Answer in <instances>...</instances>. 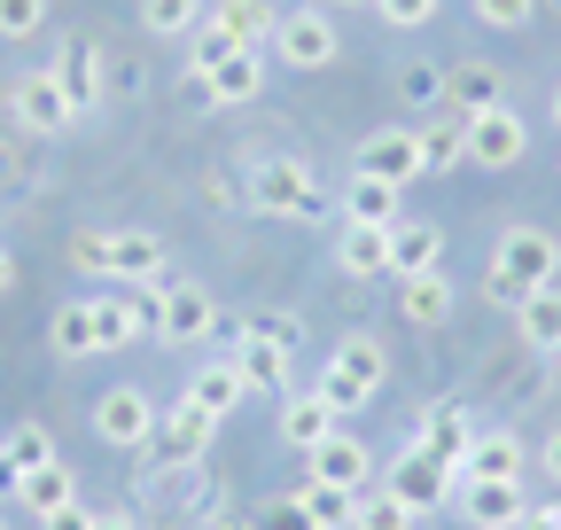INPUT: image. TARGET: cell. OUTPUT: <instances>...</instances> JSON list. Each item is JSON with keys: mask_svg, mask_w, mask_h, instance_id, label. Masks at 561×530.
<instances>
[{"mask_svg": "<svg viewBox=\"0 0 561 530\" xmlns=\"http://www.w3.org/2000/svg\"><path fill=\"white\" fill-rule=\"evenodd\" d=\"M157 398H149V382H110L102 398H94V437L110 445V452H140V445H157Z\"/></svg>", "mask_w": 561, "mask_h": 530, "instance_id": "cell-5", "label": "cell"}, {"mask_svg": "<svg viewBox=\"0 0 561 530\" xmlns=\"http://www.w3.org/2000/svg\"><path fill=\"white\" fill-rule=\"evenodd\" d=\"M0 460H9V469H16V484L39 469V460H55V437L39 429V422H16L9 437H0Z\"/></svg>", "mask_w": 561, "mask_h": 530, "instance_id": "cell-35", "label": "cell"}, {"mask_svg": "<svg viewBox=\"0 0 561 530\" xmlns=\"http://www.w3.org/2000/svg\"><path fill=\"white\" fill-rule=\"evenodd\" d=\"M47 71H55V87H62V102H70V117H87L94 102H102V55L87 47V39H70L55 62H47Z\"/></svg>", "mask_w": 561, "mask_h": 530, "instance_id": "cell-19", "label": "cell"}, {"mask_svg": "<svg viewBox=\"0 0 561 530\" xmlns=\"http://www.w3.org/2000/svg\"><path fill=\"white\" fill-rule=\"evenodd\" d=\"M398 94H405V110H430V102H445V71H437V62H405Z\"/></svg>", "mask_w": 561, "mask_h": 530, "instance_id": "cell-37", "label": "cell"}, {"mask_svg": "<svg viewBox=\"0 0 561 530\" xmlns=\"http://www.w3.org/2000/svg\"><path fill=\"white\" fill-rule=\"evenodd\" d=\"M210 0H140V32H157V39H187L203 24Z\"/></svg>", "mask_w": 561, "mask_h": 530, "instance_id": "cell-34", "label": "cell"}, {"mask_svg": "<svg viewBox=\"0 0 561 530\" xmlns=\"http://www.w3.org/2000/svg\"><path fill=\"white\" fill-rule=\"evenodd\" d=\"M530 157V125L500 102V110H483V117H468V164L476 172H515Z\"/></svg>", "mask_w": 561, "mask_h": 530, "instance_id": "cell-7", "label": "cell"}, {"mask_svg": "<svg viewBox=\"0 0 561 530\" xmlns=\"http://www.w3.org/2000/svg\"><path fill=\"white\" fill-rule=\"evenodd\" d=\"M351 172H367V180H382V187H413L421 180V141H413V132L405 125H382V132H367V141H359V164H351Z\"/></svg>", "mask_w": 561, "mask_h": 530, "instance_id": "cell-11", "label": "cell"}, {"mask_svg": "<svg viewBox=\"0 0 561 530\" xmlns=\"http://www.w3.org/2000/svg\"><path fill=\"white\" fill-rule=\"evenodd\" d=\"M9 110H16V125L32 132V141H55V132L79 125V117H70V102H62V87H55V71H24V79L9 87Z\"/></svg>", "mask_w": 561, "mask_h": 530, "instance_id": "cell-10", "label": "cell"}, {"mask_svg": "<svg viewBox=\"0 0 561 530\" xmlns=\"http://www.w3.org/2000/svg\"><path fill=\"white\" fill-rule=\"evenodd\" d=\"M453 304H460V297H453V281H445V265H430V274H398V320L421 327V336L445 327Z\"/></svg>", "mask_w": 561, "mask_h": 530, "instance_id": "cell-13", "label": "cell"}, {"mask_svg": "<svg viewBox=\"0 0 561 530\" xmlns=\"http://www.w3.org/2000/svg\"><path fill=\"white\" fill-rule=\"evenodd\" d=\"M70 499H79V476H70L62 460H39V469L16 484V507H24V515H55V507H70Z\"/></svg>", "mask_w": 561, "mask_h": 530, "instance_id": "cell-30", "label": "cell"}, {"mask_svg": "<svg viewBox=\"0 0 561 530\" xmlns=\"http://www.w3.org/2000/svg\"><path fill=\"white\" fill-rule=\"evenodd\" d=\"M305 460H312V484H335V492H351V499L375 484V452H367L359 437H343V429H335L320 452H305Z\"/></svg>", "mask_w": 561, "mask_h": 530, "instance_id": "cell-15", "label": "cell"}, {"mask_svg": "<svg viewBox=\"0 0 561 530\" xmlns=\"http://www.w3.org/2000/svg\"><path fill=\"white\" fill-rule=\"evenodd\" d=\"M453 507L468 515V530H515L530 515L523 484H491V476H453Z\"/></svg>", "mask_w": 561, "mask_h": 530, "instance_id": "cell-9", "label": "cell"}, {"mask_svg": "<svg viewBox=\"0 0 561 530\" xmlns=\"http://www.w3.org/2000/svg\"><path fill=\"white\" fill-rule=\"evenodd\" d=\"M265 55L280 62V71H328V62L343 55V32H335V9H280L273 16V39H265Z\"/></svg>", "mask_w": 561, "mask_h": 530, "instance_id": "cell-4", "label": "cell"}, {"mask_svg": "<svg viewBox=\"0 0 561 530\" xmlns=\"http://www.w3.org/2000/svg\"><path fill=\"white\" fill-rule=\"evenodd\" d=\"M445 102L460 110V125L468 117H483V110H500L507 102V71H500V62H453V71H445Z\"/></svg>", "mask_w": 561, "mask_h": 530, "instance_id": "cell-17", "label": "cell"}, {"mask_svg": "<svg viewBox=\"0 0 561 530\" xmlns=\"http://www.w3.org/2000/svg\"><path fill=\"white\" fill-rule=\"evenodd\" d=\"M0 530H9V515H0Z\"/></svg>", "mask_w": 561, "mask_h": 530, "instance_id": "cell-51", "label": "cell"}, {"mask_svg": "<svg viewBox=\"0 0 561 530\" xmlns=\"http://www.w3.org/2000/svg\"><path fill=\"white\" fill-rule=\"evenodd\" d=\"M390 492H398V499H413L421 515H430L437 499H453V469H437L430 452H413V445H405V460L390 469Z\"/></svg>", "mask_w": 561, "mask_h": 530, "instance_id": "cell-25", "label": "cell"}, {"mask_svg": "<svg viewBox=\"0 0 561 530\" xmlns=\"http://www.w3.org/2000/svg\"><path fill=\"white\" fill-rule=\"evenodd\" d=\"M367 9H375L390 32H421V24H437V0H367Z\"/></svg>", "mask_w": 561, "mask_h": 530, "instance_id": "cell-39", "label": "cell"}, {"mask_svg": "<svg viewBox=\"0 0 561 530\" xmlns=\"http://www.w3.org/2000/svg\"><path fill=\"white\" fill-rule=\"evenodd\" d=\"M110 274L157 297L164 289V242L157 234H110Z\"/></svg>", "mask_w": 561, "mask_h": 530, "instance_id": "cell-23", "label": "cell"}, {"mask_svg": "<svg viewBox=\"0 0 561 530\" xmlns=\"http://www.w3.org/2000/svg\"><path fill=\"white\" fill-rule=\"evenodd\" d=\"M210 327H219L210 289H195V281H164L157 289V344H203Z\"/></svg>", "mask_w": 561, "mask_h": 530, "instance_id": "cell-8", "label": "cell"}, {"mask_svg": "<svg viewBox=\"0 0 561 530\" xmlns=\"http://www.w3.org/2000/svg\"><path fill=\"white\" fill-rule=\"evenodd\" d=\"M413 522H421V507L398 499L390 484H367L359 499H351V530H413Z\"/></svg>", "mask_w": 561, "mask_h": 530, "instance_id": "cell-31", "label": "cell"}, {"mask_svg": "<svg viewBox=\"0 0 561 530\" xmlns=\"http://www.w3.org/2000/svg\"><path fill=\"white\" fill-rule=\"evenodd\" d=\"M468 16L491 24V32H523V24L538 16V0H468Z\"/></svg>", "mask_w": 561, "mask_h": 530, "instance_id": "cell-38", "label": "cell"}, {"mask_svg": "<svg viewBox=\"0 0 561 530\" xmlns=\"http://www.w3.org/2000/svg\"><path fill=\"white\" fill-rule=\"evenodd\" d=\"M335 9H351V0H335Z\"/></svg>", "mask_w": 561, "mask_h": 530, "instance_id": "cell-50", "label": "cell"}, {"mask_svg": "<svg viewBox=\"0 0 561 530\" xmlns=\"http://www.w3.org/2000/svg\"><path fill=\"white\" fill-rule=\"evenodd\" d=\"M70 265H79V274H110V234H94V227H79V234H70Z\"/></svg>", "mask_w": 561, "mask_h": 530, "instance_id": "cell-41", "label": "cell"}, {"mask_svg": "<svg viewBox=\"0 0 561 530\" xmlns=\"http://www.w3.org/2000/svg\"><path fill=\"white\" fill-rule=\"evenodd\" d=\"M546 515H553V530H561V507H546Z\"/></svg>", "mask_w": 561, "mask_h": 530, "instance_id": "cell-49", "label": "cell"}, {"mask_svg": "<svg viewBox=\"0 0 561 530\" xmlns=\"http://www.w3.org/2000/svg\"><path fill=\"white\" fill-rule=\"evenodd\" d=\"M47 352L55 359H94L102 352V297H70L47 320Z\"/></svg>", "mask_w": 561, "mask_h": 530, "instance_id": "cell-16", "label": "cell"}, {"mask_svg": "<svg viewBox=\"0 0 561 530\" xmlns=\"http://www.w3.org/2000/svg\"><path fill=\"white\" fill-rule=\"evenodd\" d=\"M335 265L343 281H382L390 274V227H335Z\"/></svg>", "mask_w": 561, "mask_h": 530, "instance_id": "cell-18", "label": "cell"}, {"mask_svg": "<svg viewBox=\"0 0 561 530\" xmlns=\"http://www.w3.org/2000/svg\"><path fill=\"white\" fill-rule=\"evenodd\" d=\"M398 204H405V195L382 187V180H367V172L343 180V219H351V227H390V219H405Z\"/></svg>", "mask_w": 561, "mask_h": 530, "instance_id": "cell-28", "label": "cell"}, {"mask_svg": "<svg viewBox=\"0 0 561 530\" xmlns=\"http://www.w3.org/2000/svg\"><path fill=\"white\" fill-rule=\"evenodd\" d=\"M39 530H94V507H87V499H70V507L39 515Z\"/></svg>", "mask_w": 561, "mask_h": 530, "instance_id": "cell-43", "label": "cell"}, {"mask_svg": "<svg viewBox=\"0 0 561 530\" xmlns=\"http://www.w3.org/2000/svg\"><path fill=\"white\" fill-rule=\"evenodd\" d=\"M210 437H219V422H210L203 406H187V398H180V406L157 422V445H164V460H203V452H210Z\"/></svg>", "mask_w": 561, "mask_h": 530, "instance_id": "cell-27", "label": "cell"}, {"mask_svg": "<svg viewBox=\"0 0 561 530\" xmlns=\"http://www.w3.org/2000/svg\"><path fill=\"white\" fill-rule=\"evenodd\" d=\"M9 289H16V250L0 242V297H9Z\"/></svg>", "mask_w": 561, "mask_h": 530, "instance_id": "cell-46", "label": "cell"}, {"mask_svg": "<svg viewBox=\"0 0 561 530\" xmlns=\"http://www.w3.org/2000/svg\"><path fill=\"white\" fill-rule=\"evenodd\" d=\"M250 530H320V522H312V515H305V499L289 492V499H273V507H265Z\"/></svg>", "mask_w": 561, "mask_h": 530, "instance_id": "cell-42", "label": "cell"}, {"mask_svg": "<svg viewBox=\"0 0 561 530\" xmlns=\"http://www.w3.org/2000/svg\"><path fill=\"white\" fill-rule=\"evenodd\" d=\"M538 460H546V476H553V484H561V429H553V437H546V445H538Z\"/></svg>", "mask_w": 561, "mask_h": 530, "instance_id": "cell-45", "label": "cell"}, {"mask_svg": "<svg viewBox=\"0 0 561 530\" xmlns=\"http://www.w3.org/2000/svg\"><path fill=\"white\" fill-rule=\"evenodd\" d=\"M140 336H157V297H102V352H133Z\"/></svg>", "mask_w": 561, "mask_h": 530, "instance_id": "cell-24", "label": "cell"}, {"mask_svg": "<svg viewBox=\"0 0 561 530\" xmlns=\"http://www.w3.org/2000/svg\"><path fill=\"white\" fill-rule=\"evenodd\" d=\"M468 406H460V398H437V406L430 414H421V437H413V452H430L437 460V469H453L460 476V460H468Z\"/></svg>", "mask_w": 561, "mask_h": 530, "instance_id": "cell-14", "label": "cell"}, {"mask_svg": "<svg viewBox=\"0 0 561 530\" xmlns=\"http://www.w3.org/2000/svg\"><path fill=\"white\" fill-rule=\"evenodd\" d=\"M515 530H553V515H546V507H530V515H523Z\"/></svg>", "mask_w": 561, "mask_h": 530, "instance_id": "cell-47", "label": "cell"}, {"mask_svg": "<svg viewBox=\"0 0 561 530\" xmlns=\"http://www.w3.org/2000/svg\"><path fill=\"white\" fill-rule=\"evenodd\" d=\"M203 16H210V24H227V32H234L242 47H265V39H273V16H280V9H265V0H210Z\"/></svg>", "mask_w": 561, "mask_h": 530, "instance_id": "cell-32", "label": "cell"}, {"mask_svg": "<svg viewBox=\"0 0 561 530\" xmlns=\"http://www.w3.org/2000/svg\"><path fill=\"white\" fill-rule=\"evenodd\" d=\"M47 24V0H0V39H32Z\"/></svg>", "mask_w": 561, "mask_h": 530, "instance_id": "cell-40", "label": "cell"}, {"mask_svg": "<svg viewBox=\"0 0 561 530\" xmlns=\"http://www.w3.org/2000/svg\"><path fill=\"white\" fill-rule=\"evenodd\" d=\"M94 530H140V522H133L125 507H94Z\"/></svg>", "mask_w": 561, "mask_h": 530, "instance_id": "cell-44", "label": "cell"}, {"mask_svg": "<svg viewBox=\"0 0 561 530\" xmlns=\"http://www.w3.org/2000/svg\"><path fill=\"white\" fill-rule=\"evenodd\" d=\"M553 125H561V79H553Z\"/></svg>", "mask_w": 561, "mask_h": 530, "instance_id": "cell-48", "label": "cell"}, {"mask_svg": "<svg viewBox=\"0 0 561 530\" xmlns=\"http://www.w3.org/2000/svg\"><path fill=\"white\" fill-rule=\"evenodd\" d=\"M382 382H390L382 336H343V344L328 352V367H320V390H328L335 414H367L375 398H382Z\"/></svg>", "mask_w": 561, "mask_h": 530, "instance_id": "cell-3", "label": "cell"}, {"mask_svg": "<svg viewBox=\"0 0 561 530\" xmlns=\"http://www.w3.org/2000/svg\"><path fill=\"white\" fill-rule=\"evenodd\" d=\"M553 274H561V242H553L546 227H507L500 242H491V274H483V297L515 312L523 297L553 289Z\"/></svg>", "mask_w": 561, "mask_h": 530, "instance_id": "cell-1", "label": "cell"}, {"mask_svg": "<svg viewBox=\"0 0 561 530\" xmlns=\"http://www.w3.org/2000/svg\"><path fill=\"white\" fill-rule=\"evenodd\" d=\"M289 352H297V344H265V336H250V327H242V344H234V367H242L250 398H257V390L289 398Z\"/></svg>", "mask_w": 561, "mask_h": 530, "instance_id": "cell-22", "label": "cell"}, {"mask_svg": "<svg viewBox=\"0 0 561 530\" xmlns=\"http://www.w3.org/2000/svg\"><path fill=\"white\" fill-rule=\"evenodd\" d=\"M413 141H421V172H460L468 164V125L460 117L453 125H421Z\"/></svg>", "mask_w": 561, "mask_h": 530, "instance_id": "cell-33", "label": "cell"}, {"mask_svg": "<svg viewBox=\"0 0 561 530\" xmlns=\"http://www.w3.org/2000/svg\"><path fill=\"white\" fill-rule=\"evenodd\" d=\"M445 257V227L430 219H390V274H430Z\"/></svg>", "mask_w": 561, "mask_h": 530, "instance_id": "cell-26", "label": "cell"}, {"mask_svg": "<svg viewBox=\"0 0 561 530\" xmlns=\"http://www.w3.org/2000/svg\"><path fill=\"white\" fill-rule=\"evenodd\" d=\"M265 71H273V55L265 47H234L219 71H187V102H203V110H242V102H257L265 94Z\"/></svg>", "mask_w": 561, "mask_h": 530, "instance_id": "cell-6", "label": "cell"}, {"mask_svg": "<svg viewBox=\"0 0 561 530\" xmlns=\"http://www.w3.org/2000/svg\"><path fill=\"white\" fill-rule=\"evenodd\" d=\"M460 476L523 484V437H515V429H483V437H468V460H460Z\"/></svg>", "mask_w": 561, "mask_h": 530, "instance_id": "cell-21", "label": "cell"}, {"mask_svg": "<svg viewBox=\"0 0 561 530\" xmlns=\"http://www.w3.org/2000/svg\"><path fill=\"white\" fill-rule=\"evenodd\" d=\"M242 398H250V382H242V367H234V359H203V367L187 375V406H203L210 422H227Z\"/></svg>", "mask_w": 561, "mask_h": 530, "instance_id": "cell-20", "label": "cell"}, {"mask_svg": "<svg viewBox=\"0 0 561 530\" xmlns=\"http://www.w3.org/2000/svg\"><path fill=\"white\" fill-rule=\"evenodd\" d=\"M515 336H523V344H530V352H546V359H553V352H561V281H553V289H538V297H523V304H515Z\"/></svg>", "mask_w": 561, "mask_h": 530, "instance_id": "cell-29", "label": "cell"}, {"mask_svg": "<svg viewBox=\"0 0 561 530\" xmlns=\"http://www.w3.org/2000/svg\"><path fill=\"white\" fill-rule=\"evenodd\" d=\"M297 499H305V515H312L320 530H351V492H335V484H312V476H305V492H297Z\"/></svg>", "mask_w": 561, "mask_h": 530, "instance_id": "cell-36", "label": "cell"}, {"mask_svg": "<svg viewBox=\"0 0 561 530\" xmlns=\"http://www.w3.org/2000/svg\"><path fill=\"white\" fill-rule=\"evenodd\" d=\"M335 429H343V414L328 406V390H289L280 398V445L289 452H320Z\"/></svg>", "mask_w": 561, "mask_h": 530, "instance_id": "cell-12", "label": "cell"}, {"mask_svg": "<svg viewBox=\"0 0 561 530\" xmlns=\"http://www.w3.org/2000/svg\"><path fill=\"white\" fill-rule=\"evenodd\" d=\"M250 211H265V219H297V227H320V219H335V195L312 180V164H305V157H265V164L250 172Z\"/></svg>", "mask_w": 561, "mask_h": 530, "instance_id": "cell-2", "label": "cell"}]
</instances>
